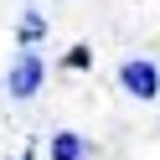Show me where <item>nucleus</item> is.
I'll return each mask as SVG.
<instances>
[{
  "label": "nucleus",
  "mask_w": 160,
  "mask_h": 160,
  "mask_svg": "<svg viewBox=\"0 0 160 160\" xmlns=\"http://www.w3.org/2000/svg\"><path fill=\"white\" fill-rule=\"evenodd\" d=\"M52 160H83V139H78V134H67V129H62V134L52 139Z\"/></svg>",
  "instance_id": "nucleus-3"
},
{
  "label": "nucleus",
  "mask_w": 160,
  "mask_h": 160,
  "mask_svg": "<svg viewBox=\"0 0 160 160\" xmlns=\"http://www.w3.org/2000/svg\"><path fill=\"white\" fill-rule=\"evenodd\" d=\"M119 83H124V93H134V98H160V67L150 62V57H129L124 67H119Z\"/></svg>",
  "instance_id": "nucleus-1"
},
{
  "label": "nucleus",
  "mask_w": 160,
  "mask_h": 160,
  "mask_svg": "<svg viewBox=\"0 0 160 160\" xmlns=\"http://www.w3.org/2000/svg\"><path fill=\"white\" fill-rule=\"evenodd\" d=\"M42 78H47V67H42L36 52L16 57V67H11V98H31L36 88H42Z\"/></svg>",
  "instance_id": "nucleus-2"
},
{
  "label": "nucleus",
  "mask_w": 160,
  "mask_h": 160,
  "mask_svg": "<svg viewBox=\"0 0 160 160\" xmlns=\"http://www.w3.org/2000/svg\"><path fill=\"white\" fill-rule=\"evenodd\" d=\"M42 36H47V21H42V16L31 11V16H26V21H21V42L31 47V42H42Z\"/></svg>",
  "instance_id": "nucleus-4"
}]
</instances>
